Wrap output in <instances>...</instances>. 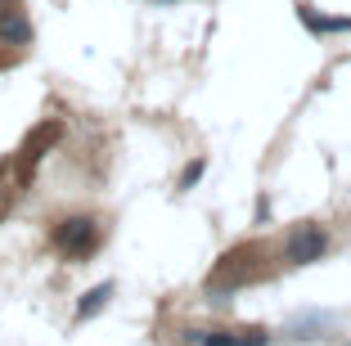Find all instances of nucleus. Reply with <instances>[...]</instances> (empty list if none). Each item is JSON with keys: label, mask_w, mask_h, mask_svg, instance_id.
Returning <instances> with one entry per match:
<instances>
[{"label": "nucleus", "mask_w": 351, "mask_h": 346, "mask_svg": "<svg viewBox=\"0 0 351 346\" xmlns=\"http://www.w3.org/2000/svg\"><path fill=\"white\" fill-rule=\"evenodd\" d=\"M198 346H266V337L252 328V337L248 333H212V337H198Z\"/></svg>", "instance_id": "7ed1b4c3"}, {"label": "nucleus", "mask_w": 351, "mask_h": 346, "mask_svg": "<svg viewBox=\"0 0 351 346\" xmlns=\"http://www.w3.org/2000/svg\"><path fill=\"white\" fill-rule=\"evenodd\" d=\"M302 18H306V27H315V32H338V27H351V18H315L311 10H302Z\"/></svg>", "instance_id": "423d86ee"}, {"label": "nucleus", "mask_w": 351, "mask_h": 346, "mask_svg": "<svg viewBox=\"0 0 351 346\" xmlns=\"http://www.w3.org/2000/svg\"><path fill=\"white\" fill-rule=\"evenodd\" d=\"M108 293H113V288H108V284H104V288H90V293H86V301H82V310H77V315H95V310H99V306L104 301H108Z\"/></svg>", "instance_id": "39448f33"}, {"label": "nucleus", "mask_w": 351, "mask_h": 346, "mask_svg": "<svg viewBox=\"0 0 351 346\" xmlns=\"http://www.w3.org/2000/svg\"><path fill=\"white\" fill-rule=\"evenodd\" d=\"M324 247H329V234H324L320 225H298L289 238H284V256H289L293 265H311L320 261Z\"/></svg>", "instance_id": "f03ea898"}, {"label": "nucleus", "mask_w": 351, "mask_h": 346, "mask_svg": "<svg viewBox=\"0 0 351 346\" xmlns=\"http://www.w3.org/2000/svg\"><path fill=\"white\" fill-rule=\"evenodd\" d=\"M54 140H59V126H41V131H36V140H27V144H23V166H32V162H36V158H41V149H45V144H54Z\"/></svg>", "instance_id": "20e7f679"}, {"label": "nucleus", "mask_w": 351, "mask_h": 346, "mask_svg": "<svg viewBox=\"0 0 351 346\" xmlns=\"http://www.w3.org/2000/svg\"><path fill=\"white\" fill-rule=\"evenodd\" d=\"M54 247H59L63 256H90L95 247H99V225H95L90 216L59 221V230H54Z\"/></svg>", "instance_id": "f257e3e1"}]
</instances>
